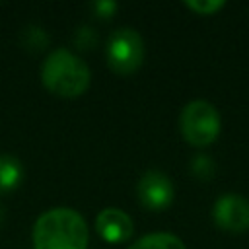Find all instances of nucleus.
Returning a JSON list of instances; mask_svg holds the SVG:
<instances>
[{"label":"nucleus","instance_id":"1","mask_svg":"<svg viewBox=\"0 0 249 249\" xmlns=\"http://www.w3.org/2000/svg\"><path fill=\"white\" fill-rule=\"evenodd\" d=\"M35 249H88L89 228L74 208H51L33 224Z\"/></svg>","mask_w":249,"mask_h":249},{"label":"nucleus","instance_id":"2","mask_svg":"<svg viewBox=\"0 0 249 249\" xmlns=\"http://www.w3.org/2000/svg\"><path fill=\"white\" fill-rule=\"evenodd\" d=\"M43 86L58 97H78L91 82L89 66L68 49H54L41 64Z\"/></svg>","mask_w":249,"mask_h":249},{"label":"nucleus","instance_id":"3","mask_svg":"<svg viewBox=\"0 0 249 249\" xmlns=\"http://www.w3.org/2000/svg\"><path fill=\"white\" fill-rule=\"evenodd\" d=\"M179 130L187 144L195 148H206L216 142L222 130V119L218 109L204 99L189 101L179 115Z\"/></svg>","mask_w":249,"mask_h":249},{"label":"nucleus","instance_id":"4","mask_svg":"<svg viewBox=\"0 0 249 249\" xmlns=\"http://www.w3.org/2000/svg\"><path fill=\"white\" fill-rule=\"evenodd\" d=\"M107 66L121 76L134 74L144 60V39L134 27L115 29L105 45Z\"/></svg>","mask_w":249,"mask_h":249},{"label":"nucleus","instance_id":"5","mask_svg":"<svg viewBox=\"0 0 249 249\" xmlns=\"http://www.w3.org/2000/svg\"><path fill=\"white\" fill-rule=\"evenodd\" d=\"M214 224L228 233H243L249 230V198L226 193L214 200L212 206Z\"/></svg>","mask_w":249,"mask_h":249},{"label":"nucleus","instance_id":"6","mask_svg":"<svg viewBox=\"0 0 249 249\" xmlns=\"http://www.w3.org/2000/svg\"><path fill=\"white\" fill-rule=\"evenodd\" d=\"M136 196L148 210H165L175 198V187L163 171L148 169L136 183Z\"/></svg>","mask_w":249,"mask_h":249},{"label":"nucleus","instance_id":"7","mask_svg":"<svg viewBox=\"0 0 249 249\" xmlns=\"http://www.w3.org/2000/svg\"><path fill=\"white\" fill-rule=\"evenodd\" d=\"M95 231L107 243H124L134 231L130 216L121 208H103L95 218Z\"/></svg>","mask_w":249,"mask_h":249},{"label":"nucleus","instance_id":"8","mask_svg":"<svg viewBox=\"0 0 249 249\" xmlns=\"http://www.w3.org/2000/svg\"><path fill=\"white\" fill-rule=\"evenodd\" d=\"M23 181V165L14 154H0V195L16 191Z\"/></svg>","mask_w":249,"mask_h":249},{"label":"nucleus","instance_id":"9","mask_svg":"<svg viewBox=\"0 0 249 249\" xmlns=\"http://www.w3.org/2000/svg\"><path fill=\"white\" fill-rule=\"evenodd\" d=\"M130 249H187V247L175 233L154 231V233H146L140 239H136Z\"/></svg>","mask_w":249,"mask_h":249},{"label":"nucleus","instance_id":"10","mask_svg":"<svg viewBox=\"0 0 249 249\" xmlns=\"http://www.w3.org/2000/svg\"><path fill=\"white\" fill-rule=\"evenodd\" d=\"M191 171L196 179L200 181H208L214 177V171H216V165H214V160L206 154H198L191 160Z\"/></svg>","mask_w":249,"mask_h":249},{"label":"nucleus","instance_id":"11","mask_svg":"<svg viewBox=\"0 0 249 249\" xmlns=\"http://www.w3.org/2000/svg\"><path fill=\"white\" fill-rule=\"evenodd\" d=\"M224 6H226V2H222V0H187L185 2V8H189L196 16H214Z\"/></svg>","mask_w":249,"mask_h":249},{"label":"nucleus","instance_id":"12","mask_svg":"<svg viewBox=\"0 0 249 249\" xmlns=\"http://www.w3.org/2000/svg\"><path fill=\"white\" fill-rule=\"evenodd\" d=\"M47 43H49V35H47L41 27L31 25V27L25 29V33H23V45H25V47H29V49H33V51H39V49H43Z\"/></svg>","mask_w":249,"mask_h":249},{"label":"nucleus","instance_id":"13","mask_svg":"<svg viewBox=\"0 0 249 249\" xmlns=\"http://www.w3.org/2000/svg\"><path fill=\"white\" fill-rule=\"evenodd\" d=\"M117 2H113V0H99V2H93L91 4V10L95 12V16L97 18H101V19H107V18H113L115 16V12H117Z\"/></svg>","mask_w":249,"mask_h":249},{"label":"nucleus","instance_id":"14","mask_svg":"<svg viewBox=\"0 0 249 249\" xmlns=\"http://www.w3.org/2000/svg\"><path fill=\"white\" fill-rule=\"evenodd\" d=\"M95 33L91 31V27L84 25L80 29H76V35H74V43L80 47V49H89L91 45H95Z\"/></svg>","mask_w":249,"mask_h":249},{"label":"nucleus","instance_id":"15","mask_svg":"<svg viewBox=\"0 0 249 249\" xmlns=\"http://www.w3.org/2000/svg\"><path fill=\"white\" fill-rule=\"evenodd\" d=\"M4 216H6V208H4L2 204H0V224L4 222Z\"/></svg>","mask_w":249,"mask_h":249}]
</instances>
